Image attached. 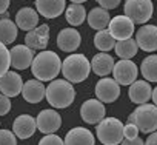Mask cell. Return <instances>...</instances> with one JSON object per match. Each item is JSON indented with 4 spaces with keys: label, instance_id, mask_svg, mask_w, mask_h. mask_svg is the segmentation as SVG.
Masks as SVG:
<instances>
[{
    "label": "cell",
    "instance_id": "5",
    "mask_svg": "<svg viewBox=\"0 0 157 145\" xmlns=\"http://www.w3.org/2000/svg\"><path fill=\"white\" fill-rule=\"evenodd\" d=\"M96 134L103 145H119L123 140V123L116 117H105L97 123Z\"/></svg>",
    "mask_w": 157,
    "mask_h": 145
},
{
    "label": "cell",
    "instance_id": "8",
    "mask_svg": "<svg viewBox=\"0 0 157 145\" xmlns=\"http://www.w3.org/2000/svg\"><path fill=\"white\" fill-rule=\"evenodd\" d=\"M105 111L106 108L103 102H100L99 99H88L80 107V117L90 125H97L105 119Z\"/></svg>",
    "mask_w": 157,
    "mask_h": 145
},
{
    "label": "cell",
    "instance_id": "35",
    "mask_svg": "<svg viewBox=\"0 0 157 145\" xmlns=\"http://www.w3.org/2000/svg\"><path fill=\"white\" fill-rule=\"evenodd\" d=\"M122 0H97V3L100 5V8L103 10H114L120 5Z\"/></svg>",
    "mask_w": 157,
    "mask_h": 145
},
{
    "label": "cell",
    "instance_id": "39",
    "mask_svg": "<svg viewBox=\"0 0 157 145\" xmlns=\"http://www.w3.org/2000/svg\"><path fill=\"white\" fill-rule=\"evenodd\" d=\"M151 99H152V102H154V105L157 107V87L152 90V96H151Z\"/></svg>",
    "mask_w": 157,
    "mask_h": 145
},
{
    "label": "cell",
    "instance_id": "15",
    "mask_svg": "<svg viewBox=\"0 0 157 145\" xmlns=\"http://www.w3.org/2000/svg\"><path fill=\"white\" fill-rule=\"evenodd\" d=\"M48 42H49V26L48 25H40L28 31L25 36V45L29 46L31 49L43 51L48 46Z\"/></svg>",
    "mask_w": 157,
    "mask_h": 145
},
{
    "label": "cell",
    "instance_id": "18",
    "mask_svg": "<svg viewBox=\"0 0 157 145\" xmlns=\"http://www.w3.org/2000/svg\"><path fill=\"white\" fill-rule=\"evenodd\" d=\"M128 96L132 104H137V105L148 104V100L152 96V88H151L149 82H146V80H136L129 85Z\"/></svg>",
    "mask_w": 157,
    "mask_h": 145
},
{
    "label": "cell",
    "instance_id": "20",
    "mask_svg": "<svg viewBox=\"0 0 157 145\" xmlns=\"http://www.w3.org/2000/svg\"><path fill=\"white\" fill-rule=\"evenodd\" d=\"M22 96L26 102L29 104H39L42 102V99L46 96V87L43 85V82L37 80V79H33V80H28L23 84V88H22Z\"/></svg>",
    "mask_w": 157,
    "mask_h": 145
},
{
    "label": "cell",
    "instance_id": "32",
    "mask_svg": "<svg viewBox=\"0 0 157 145\" xmlns=\"http://www.w3.org/2000/svg\"><path fill=\"white\" fill-rule=\"evenodd\" d=\"M39 145H65V140L57 134H46L40 139Z\"/></svg>",
    "mask_w": 157,
    "mask_h": 145
},
{
    "label": "cell",
    "instance_id": "6",
    "mask_svg": "<svg viewBox=\"0 0 157 145\" xmlns=\"http://www.w3.org/2000/svg\"><path fill=\"white\" fill-rule=\"evenodd\" d=\"M125 16L136 25H145L154 13V6L151 0H126L123 6Z\"/></svg>",
    "mask_w": 157,
    "mask_h": 145
},
{
    "label": "cell",
    "instance_id": "38",
    "mask_svg": "<svg viewBox=\"0 0 157 145\" xmlns=\"http://www.w3.org/2000/svg\"><path fill=\"white\" fill-rule=\"evenodd\" d=\"M11 0H0V14H5L6 10L10 8Z\"/></svg>",
    "mask_w": 157,
    "mask_h": 145
},
{
    "label": "cell",
    "instance_id": "36",
    "mask_svg": "<svg viewBox=\"0 0 157 145\" xmlns=\"http://www.w3.org/2000/svg\"><path fill=\"white\" fill-rule=\"evenodd\" d=\"M120 145H145V142L140 137H136V139H123Z\"/></svg>",
    "mask_w": 157,
    "mask_h": 145
},
{
    "label": "cell",
    "instance_id": "31",
    "mask_svg": "<svg viewBox=\"0 0 157 145\" xmlns=\"http://www.w3.org/2000/svg\"><path fill=\"white\" fill-rule=\"evenodd\" d=\"M0 145H17V136L14 131L0 130Z\"/></svg>",
    "mask_w": 157,
    "mask_h": 145
},
{
    "label": "cell",
    "instance_id": "28",
    "mask_svg": "<svg viewBox=\"0 0 157 145\" xmlns=\"http://www.w3.org/2000/svg\"><path fill=\"white\" fill-rule=\"evenodd\" d=\"M140 72L146 82H157V56L151 54L143 59L140 65Z\"/></svg>",
    "mask_w": 157,
    "mask_h": 145
},
{
    "label": "cell",
    "instance_id": "21",
    "mask_svg": "<svg viewBox=\"0 0 157 145\" xmlns=\"http://www.w3.org/2000/svg\"><path fill=\"white\" fill-rule=\"evenodd\" d=\"M16 25L23 31H31L39 26V13L29 6H23L16 14Z\"/></svg>",
    "mask_w": 157,
    "mask_h": 145
},
{
    "label": "cell",
    "instance_id": "25",
    "mask_svg": "<svg viewBox=\"0 0 157 145\" xmlns=\"http://www.w3.org/2000/svg\"><path fill=\"white\" fill-rule=\"evenodd\" d=\"M86 20V10L80 3H71L66 8V22L74 28V26H80Z\"/></svg>",
    "mask_w": 157,
    "mask_h": 145
},
{
    "label": "cell",
    "instance_id": "11",
    "mask_svg": "<svg viewBox=\"0 0 157 145\" xmlns=\"http://www.w3.org/2000/svg\"><path fill=\"white\" fill-rule=\"evenodd\" d=\"M137 46L146 53L157 51V26L155 25H142L136 33Z\"/></svg>",
    "mask_w": 157,
    "mask_h": 145
},
{
    "label": "cell",
    "instance_id": "29",
    "mask_svg": "<svg viewBox=\"0 0 157 145\" xmlns=\"http://www.w3.org/2000/svg\"><path fill=\"white\" fill-rule=\"evenodd\" d=\"M94 45L100 53H108V51L114 49L116 39L109 34L108 29H102V31H97V34L94 36Z\"/></svg>",
    "mask_w": 157,
    "mask_h": 145
},
{
    "label": "cell",
    "instance_id": "16",
    "mask_svg": "<svg viewBox=\"0 0 157 145\" xmlns=\"http://www.w3.org/2000/svg\"><path fill=\"white\" fill-rule=\"evenodd\" d=\"M82 43V37L75 28H65L57 36V46L65 53H74Z\"/></svg>",
    "mask_w": 157,
    "mask_h": 145
},
{
    "label": "cell",
    "instance_id": "10",
    "mask_svg": "<svg viewBox=\"0 0 157 145\" xmlns=\"http://www.w3.org/2000/svg\"><path fill=\"white\" fill-rule=\"evenodd\" d=\"M37 130L43 134H54L62 127V117L56 110H42L36 117Z\"/></svg>",
    "mask_w": 157,
    "mask_h": 145
},
{
    "label": "cell",
    "instance_id": "9",
    "mask_svg": "<svg viewBox=\"0 0 157 145\" xmlns=\"http://www.w3.org/2000/svg\"><path fill=\"white\" fill-rule=\"evenodd\" d=\"M120 96V85L111 77H102L96 84V97L103 104H113Z\"/></svg>",
    "mask_w": 157,
    "mask_h": 145
},
{
    "label": "cell",
    "instance_id": "34",
    "mask_svg": "<svg viewBox=\"0 0 157 145\" xmlns=\"http://www.w3.org/2000/svg\"><path fill=\"white\" fill-rule=\"evenodd\" d=\"M11 111V100L8 96L0 93V116H5Z\"/></svg>",
    "mask_w": 157,
    "mask_h": 145
},
{
    "label": "cell",
    "instance_id": "37",
    "mask_svg": "<svg viewBox=\"0 0 157 145\" xmlns=\"http://www.w3.org/2000/svg\"><path fill=\"white\" fill-rule=\"evenodd\" d=\"M145 145H157V131H154L148 136V139L145 140Z\"/></svg>",
    "mask_w": 157,
    "mask_h": 145
},
{
    "label": "cell",
    "instance_id": "3",
    "mask_svg": "<svg viewBox=\"0 0 157 145\" xmlns=\"http://www.w3.org/2000/svg\"><path fill=\"white\" fill-rule=\"evenodd\" d=\"M46 100L52 108H66L69 107L75 99V90L66 79H57L51 80V84L46 87Z\"/></svg>",
    "mask_w": 157,
    "mask_h": 145
},
{
    "label": "cell",
    "instance_id": "33",
    "mask_svg": "<svg viewBox=\"0 0 157 145\" xmlns=\"http://www.w3.org/2000/svg\"><path fill=\"white\" fill-rule=\"evenodd\" d=\"M136 137H139V128L131 122L123 125V139H136Z\"/></svg>",
    "mask_w": 157,
    "mask_h": 145
},
{
    "label": "cell",
    "instance_id": "30",
    "mask_svg": "<svg viewBox=\"0 0 157 145\" xmlns=\"http://www.w3.org/2000/svg\"><path fill=\"white\" fill-rule=\"evenodd\" d=\"M11 66V57H10V49L6 48L5 43L0 42V77H2L5 72H8Z\"/></svg>",
    "mask_w": 157,
    "mask_h": 145
},
{
    "label": "cell",
    "instance_id": "14",
    "mask_svg": "<svg viewBox=\"0 0 157 145\" xmlns=\"http://www.w3.org/2000/svg\"><path fill=\"white\" fill-rule=\"evenodd\" d=\"M23 80L22 76L16 71H8L0 77V93H3L8 97H16L22 93Z\"/></svg>",
    "mask_w": 157,
    "mask_h": 145
},
{
    "label": "cell",
    "instance_id": "7",
    "mask_svg": "<svg viewBox=\"0 0 157 145\" xmlns=\"http://www.w3.org/2000/svg\"><path fill=\"white\" fill-rule=\"evenodd\" d=\"M137 74H139V69H137V65L132 62V60H126V59H122L119 62L114 63V68H113V79L119 84V85H131L132 82H136L137 79Z\"/></svg>",
    "mask_w": 157,
    "mask_h": 145
},
{
    "label": "cell",
    "instance_id": "27",
    "mask_svg": "<svg viewBox=\"0 0 157 145\" xmlns=\"http://www.w3.org/2000/svg\"><path fill=\"white\" fill-rule=\"evenodd\" d=\"M17 39V25L11 19L0 20V42L10 45Z\"/></svg>",
    "mask_w": 157,
    "mask_h": 145
},
{
    "label": "cell",
    "instance_id": "26",
    "mask_svg": "<svg viewBox=\"0 0 157 145\" xmlns=\"http://www.w3.org/2000/svg\"><path fill=\"white\" fill-rule=\"evenodd\" d=\"M114 49H116V54L120 59H126L128 60V59H132L137 54L139 46H137V42L129 37V39H125V40H117Z\"/></svg>",
    "mask_w": 157,
    "mask_h": 145
},
{
    "label": "cell",
    "instance_id": "17",
    "mask_svg": "<svg viewBox=\"0 0 157 145\" xmlns=\"http://www.w3.org/2000/svg\"><path fill=\"white\" fill-rule=\"evenodd\" d=\"M37 130V122L29 114H20L13 123V131L19 139H29Z\"/></svg>",
    "mask_w": 157,
    "mask_h": 145
},
{
    "label": "cell",
    "instance_id": "12",
    "mask_svg": "<svg viewBox=\"0 0 157 145\" xmlns=\"http://www.w3.org/2000/svg\"><path fill=\"white\" fill-rule=\"evenodd\" d=\"M108 31L109 34L117 40H125L129 39L134 34V23L123 14V16H116L114 19H111L109 25H108Z\"/></svg>",
    "mask_w": 157,
    "mask_h": 145
},
{
    "label": "cell",
    "instance_id": "40",
    "mask_svg": "<svg viewBox=\"0 0 157 145\" xmlns=\"http://www.w3.org/2000/svg\"><path fill=\"white\" fill-rule=\"evenodd\" d=\"M71 2H72V3H80V5H82L83 2H86V0H71Z\"/></svg>",
    "mask_w": 157,
    "mask_h": 145
},
{
    "label": "cell",
    "instance_id": "22",
    "mask_svg": "<svg viewBox=\"0 0 157 145\" xmlns=\"http://www.w3.org/2000/svg\"><path fill=\"white\" fill-rule=\"evenodd\" d=\"M114 63L116 62H114L113 56H109L108 53H99L91 60V69L94 74H97L100 77H106L108 74L113 72Z\"/></svg>",
    "mask_w": 157,
    "mask_h": 145
},
{
    "label": "cell",
    "instance_id": "2",
    "mask_svg": "<svg viewBox=\"0 0 157 145\" xmlns=\"http://www.w3.org/2000/svg\"><path fill=\"white\" fill-rule=\"evenodd\" d=\"M62 74L71 84H80L88 79L91 62L83 54H71L62 62Z\"/></svg>",
    "mask_w": 157,
    "mask_h": 145
},
{
    "label": "cell",
    "instance_id": "19",
    "mask_svg": "<svg viewBox=\"0 0 157 145\" xmlns=\"http://www.w3.org/2000/svg\"><path fill=\"white\" fill-rule=\"evenodd\" d=\"M66 6V0H36L37 13L42 14L45 19H56L59 17Z\"/></svg>",
    "mask_w": 157,
    "mask_h": 145
},
{
    "label": "cell",
    "instance_id": "1",
    "mask_svg": "<svg viewBox=\"0 0 157 145\" xmlns=\"http://www.w3.org/2000/svg\"><path fill=\"white\" fill-rule=\"evenodd\" d=\"M31 71L37 80L51 82L62 71V60L54 51L43 49L34 57L33 65H31Z\"/></svg>",
    "mask_w": 157,
    "mask_h": 145
},
{
    "label": "cell",
    "instance_id": "4",
    "mask_svg": "<svg viewBox=\"0 0 157 145\" xmlns=\"http://www.w3.org/2000/svg\"><path fill=\"white\" fill-rule=\"evenodd\" d=\"M128 122L134 123L140 133L151 134L157 131V107L154 104H142L139 105L129 116Z\"/></svg>",
    "mask_w": 157,
    "mask_h": 145
},
{
    "label": "cell",
    "instance_id": "13",
    "mask_svg": "<svg viewBox=\"0 0 157 145\" xmlns=\"http://www.w3.org/2000/svg\"><path fill=\"white\" fill-rule=\"evenodd\" d=\"M10 57H11V66L14 69H26L33 65L34 60V49H31L26 45H16L14 48L10 49Z\"/></svg>",
    "mask_w": 157,
    "mask_h": 145
},
{
    "label": "cell",
    "instance_id": "24",
    "mask_svg": "<svg viewBox=\"0 0 157 145\" xmlns=\"http://www.w3.org/2000/svg\"><path fill=\"white\" fill-rule=\"evenodd\" d=\"M86 20H88V25L93 28V29H97V31H102V29H106L109 22H111V17H109V13L103 8H94L90 11V14L86 16Z\"/></svg>",
    "mask_w": 157,
    "mask_h": 145
},
{
    "label": "cell",
    "instance_id": "23",
    "mask_svg": "<svg viewBox=\"0 0 157 145\" xmlns=\"http://www.w3.org/2000/svg\"><path fill=\"white\" fill-rule=\"evenodd\" d=\"M65 145H94V136L88 128L75 127L66 133Z\"/></svg>",
    "mask_w": 157,
    "mask_h": 145
}]
</instances>
